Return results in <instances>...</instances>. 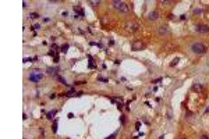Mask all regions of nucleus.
Masks as SVG:
<instances>
[{
    "mask_svg": "<svg viewBox=\"0 0 209 139\" xmlns=\"http://www.w3.org/2000/svg\"><path fill=\"white\" fill-rule=\"evenodd\" d=\"M112 6H113V8H116L117 11H120V13H128V10H130L128 4H127L126 1H121V0H114V1H112Z\"/></svg>",
    "mask_w": 209,
    "mask_h": 139,
    "instance_id": "obj_1",
    "label": "nucleus"
},
{
    "mask_svg": "<svg viewBox=\"0 0 209 139\" xmlns=\"http://www.w3.org/2000/svg\"><path fill=\"white\" fill-rule=\"evenodd\" d=\"M191 50H192V53H195V54H203V53L206 51V46H205L202 42H195V43L191 44Z\"/></svg>",
    "mask_w": 209,
    "mask_h": 139,
    "instance_id": "obj_2",
    "label": "nucleus"
},
{
    "mask_svg": "<svg viewBox=\"0 0 209 139\" xmlns=\"http://www.w3.org/2000/svg\"><path fill=\"white\" fill-rule=\"evenodd\" d=\"M131 49L134 51H139L144 49V43H142V40H139V39H135L131 42Z\"/></svg>",
    "mask_w": 209,
    "mask_h": 139,
    "instance_id": "obj_3",
    "label": "nucleus"
},
{
    "mask_svg": "<svg viewBox=\"0 0 209 139\" xmlns=\"http://www.w3.org/2000/svg\"><path fill=\"white\" fill-rule=\"evenodd\" d=\"M41 79H42V72H39V71H34V72H31L29 81H32V82H38V81H41Z\"/></svg>",
    "mask_w": 209,
    "mask_h": 139,
    "instance_id": "obj_4",
    "label": "nucleus"
},
{
    "mask_svg": "<svg viewBox=\"0 0 209 139\" xmlns=\"http://www.w3.org/2000/svg\"><path fill=\"white\" fill-rule=\"evenodd\" d=\"M126 28H127V31L128 32H135L137 29H138V24L137 22H127L126 24Z\"/></svg>",
    "mask_w": 209,
    "mask_h": 139,
    "instance_id": "obj_5",
    "label": "nucleus"
},
{
    "mask_svg": "<svg viewBox=\"0 0 209 139\" xmlns=\"http://www.w3.org/2000/svg\"><path fill=\"white\" fill-rule=\"evenodd\" d=\"M158 33L160 35V36H165L166 33H169V28H167V25H162L158 28Z\"/></svg>",
    "mask_w": 209,
    "mask_h": 139,
    "instance_id": "obj_6",
    "label": "nucleus"
},
{
    "mask_svg": "<svg viewBox=\"0 0 209 139\" xmlns=\"http://www.w3.org/2000/svg\"><path fill=\"white\" fill-rule=\"evenodd\" d=\"M196 32H201V33H206L209 32V26L208 25H196Z\"/></svg>",
    "mask_w": 209,
    "mask_h": 139,
    "instance_id": "obj_7",
    "label": "nucleus"
},
{
    "mask_svg": "<svg viewBox=\"0 0 209 139\" xmlns=\"http://www.w3.org/2000/svg\"><path fill=\"white\" fill-rule=\"evenodd\" d=\"M158 11H151V13L148 14V19H149V21H156V19H158Z\"/></svg>",
    "mask_w": 209,
    "mask_h": 139,
    "instance_id": "obj_8",
    "label": "nucleus"
},
{
    "mask_svg": "<svg viewBox=\"0 0 209 139\" xmlns=\"http://www.w3.org/2000/svg\"><path fill=\"white\" fill-rule=\"evenodd\" d=\"M192 90L201 92V90H202V85H201V83H194V85H192Z\"/></svg>",
    "mask_w": 209,
    "mask_h": 139,
    "instance_id": "obj_9",
    "label": "nucleus"
},
{
    "mask_svg": "<svg viewBox=\"0 0 209 139\" xmlns=\"http://www.w3.org/2000/svg\"><path fill=\"white\" fill-rule=\"evenodd\" d=\"M89 4H92V6H99L101 1H99V0H98V1H96V0H92V1H89Z\"/></svg>",
    "mask_w": 209,
    "mask_h": 139,
    "instance_id": "obj_10",
    "label": "nucleus"
},
{
    "mask_svg": "<svg viewBox=\"0 0 209 139\" xmlns=\"http://www.w3.org/2000/svg\"><path fill=\"white\" fill-rule=\"evenodd\" d=\"M57 79H59V81H60V82H63L64 85H66V83H67V82H66V79H64V78H62V76H59V75H57Z\"/></svg>",
    "mask_w": 209,
    "mask_h": 139,
    "instance_id": "obj_11",
    "label": "nucleus"
},
{
    "mask_svg": "<svg viewBox=\"0 0 209 139\" xmlns=\"http://www.w3.org/2000/svg\"><path fill=\"white\" fill-rule=\"evenodd\" d=\"M29 17H31V18H36V17H38V14H36V13H32Z\"/></svg>",
    "mask_w": 209,
    "mask_h": 139,
    "instance_id": "obj_12",
    "label": "nucleus"
},
{
    "mask_svg": "<svg viewBox=\"0 0 209 139\" xmlns=\"http://www.w3.org/2000/svg\"><path fill=\"white\" fill-rule=\"evenodd\" d=\"M201 139H209V136H208V135H202V136H201Z\"/></svg>",
    "mask_w": 209,
    "mask_h": 139,
    "instance_id": "obj_13",
    "label": "nucleus"
}]
</instances>
